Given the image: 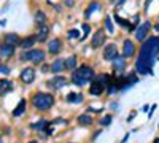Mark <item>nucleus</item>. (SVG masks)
<instances>
[{"mask_svg":"<svg viewBox=\"0 0 159 143\" xmlns=\"http://www.w3.org/2000/svg\"><path fill=\"white\" fill-rule=\"evenodd\" d=\"M34 38L37 40L38 45H43V43H48L49 40V35H51V27L48 24H43V25H35V30L32 32Z\"/></svg>","mask_w":159,"mask_h":143,"instance_id":"obj_9","label":"nucleus"},{"mask_svg":"<svg viewBox=\"0 0 159 143\" xmlns=\"http://www.w3.org/2000/svg\"><path fill=\"white\" fill-rule=\"evenodd\" d=\"M100 134H102V127L99 129V131H96L94 134H92V137H91V141H96V140L99 138V135H100Z\"/></svg>","mask_w":159,"mask_h":143,"instance_id":"obj_38","label":"nucleus"},{"mask_svg":"<svg viewBox=\"0 0 159 143\" xmlns=\"http://www.w3.org/2000/svg\"><path fill=\"white\" fill-rule=\"evenodd\" d=\"M107 37H108V34L103 27H99L97 30H94L91 35V40H89L91 49H102L107 45Z\"/></svg>","mask_w":159,"mask_h":143,"instance_id":"obj_5","label":"nucleus"},{"mask_svg":"<svg viewBox=\"0 0 159 143\" xmlns=\"http://www.w3.org/2000/svg\"><path fill=\"white\" fill-rule=\"evenodd\" d=\"M56 103V97L52 92H45V91H35L30 97V105L34 107V110L40 111V113H46L49 111Z\"/></svg>","mask_w":159,"mask_h":143,"instance_id":"obj_3","label":"nucleus"},{"mask_svg":"<svg viewBox=\"0 0 159 143\" xmlns=\"http://www.w3.org/2000/svg\"><path fill=\"white\" fill-rule=\"evenodd\" d=\"M111 121H113V114L111 113H107V114H103L102 118L99 119V126L100 127H108L111 124Z\"/></svg>","mask_w":159,"mask_h":143,"instance_id":"obj_32","label":"nucleus"},{"mask_svg":"<svg viewBox=\"0 0 159 143\" xmlns=\"http://www.w3.org/2000/svg\"><path fill=\"white\" fill-rule=\"evenodd\" d=\"M113 21L118 24V25H121V27L124 29V30H127V32H130V27H132V22L129 21V19H124V18H121L118 15V13L115 11L113 13Z\"/></svg>","mask_w":159,"mask_h":143,"instance_id":"obj_27","label":"nucleus"},{"mask_svg":"<svg viewBox=\"0 0 159 143\" xmlns=\"http://www.w3.org/2000/svg\"><path fill=\"white\" fill-rule=\"evenodd\" d=\"M135 116H137V111L134 110V111H132V113H130V114L127 116V123H130L132 119H134V118H135Z\"/></svg>","mask_w":159,"mask_h":143,"instance_id":"obj_42","label":"nucleus"},{"mask_svg":"<svg viewBox=\"0 0 159 143\" xmlns=\"http://www.w3.org/2000/svg\"><path fill=\"white\" fill-rule=\"evenodd\" d=\"M0 143H3V141H2V140H0Z\"/></svg>","mask_w":159,"mask_h":143,"instance_id":"obj_52","label":"nucleus"},{"mask_svg":"<svg viewBox=\"0 0 159 143\" xmlns=\"http://www.w3.org/2000/svg\"><path fill=\"white\" fill-rule=\"evenodd\" d=\"M153 143H159V137H157V138H156V140H154Z\"/></svg>","mask_w":159,"mask_h":143,"instance_id":"obj_49","label":"nucleus"},{"mask_svg":"<svg viewBox=\"0 0 159 143\" xmlns=\"http://www.w3.org/2000/svg\"><path fill=\"white\" fill-rule=\"evenodd\" d=\"M11 91H15V81L8 80V78H0V96H5Z\"/></svg>","mask_w":159,"mask_h":143,"instance_id":"obj_22","label":"nucleus"},{"mask_svg":"<svg viewBox=\"0 0 159 143\" xmlns=\"http://www.w3.org/2000/svg\"><path fill=\"white\" fill-rule=\"evenodd\" d=\"M156 108H157V105H156V103H153V105L150 107V111H148V118H151V116H153V113H154Z\"/></svg>","mask_w":159,"mask_h":143,"instance_id":"obj_40","label":"nucleus"},{"mask_svg":"<svg viewBox=\"0 0 159 143\" xmlns=\"http://www.w3.org/2000/svg\"><path fill=\"white\" fill-rule=\"evenodd\" d=\"M153 30L156 32V35H159V22H157V21L153 24Z\"/></svg>","mask_w":159,"mask_h":143,"instance_id":"obj_43","label":"nucleus"},{"mask_svg":"<svg viewBox=\"0 0 159 143\" xmlns=\"http://www.w3.org/2000/svg\"><path fill=\"white\" fill-rule=\"evenodd\" d=\"M129 135H130V134H126V137H124L121 141H123V143H124V141H127V140H129Z\"/></svg>","mask_w":159,"mask_h":143,"instance_id":"obj_46","label":"nucleus"},{"mask_svg":"<svg viewBox=\"0 0 159 143\" xmlns=\"http://www.w3.org/2000/svg\"><path fill=\"white\" fill-rule=\"evenodd\" d=\"M34 22H35V25L48 24V15H46L42 8H37V10L34 11Z\"/></svg>","mask_w":159,"mask_h":143,"instance_id":"obj_26","label":"nucleus"},{"mask_svg":"<svg viewBox=\"0 0 159 143\" xmlns=\"http://www.w3.org/2000/svg\"><path fill=\"white\" fill-rule=\"evenodd\" d=\"M157 22H159V16H157Z\"/></svg>","mask_w":159,"mask_h":143,"instance_id":"obj_51","label":"nucleus"},{"mask_svg":"<svg viewBox=\"0 0 159 143\" xmlns=\"http://www.w3.org/2000/svg\"><path fill=\"white\" fill-rule=\"evenodd\" d=\"M102 27L107 30L108 35H115V24H113V18L111 16L107 15V16L103 18V25H102Z\"/></svg>","mask_w":159,"mask_h":143,"instance_id":"obj_29","label":"nucleus"},{"mask_svg":"<svg viewBox=\"0 0 159 143\" xmlns=\"http://www.w3.org/2000/svg\"><path fill=\"white\" fill-rule=\"evenodd\" d=\"M127 60H129V59H126L123 54H119L118 57H115V59L110 62V64H111L113 75H121V73H124L126 69H127Z\"/></svg>","mask_w":159,"mask_h":143,"instance_id":"obj_12","label":"nucleus"},{"mask_svg":"<svg viewBox=\"0 0 159 143\" xmlns=\"http://www.w3.org/2000/svg\"><path fill=\"white\" fill-rule=\"evenodd\" d=\"M151 2H153V0H145V3H143V11H148V8H150Z\"/></svg>","mask_w":159,"mask_h":143,"instance_id":"obj_41","label":"nucleus"},{"mask_svg":"<svg viewBox=\"0 0 159 143\" xmlns=\"http://www.w3.org/2000/svg\"><path fill=\"white\" fill-rule=\"evenodd\" d=\"M94 123H96L94 121V116L86 113V111L76 116V124L81 126V127H91V126H94Z\"/></svg>","mask_w":159,"mask_h":143,"instance_id":"obj_16","label":"nucleus"},{"mask_svg":"<svg viewBox=\"0 0 159 143\" xmlns=\"http://www.w3.org/2000/svg\"><path fill=\"white\" fill-rule=\"evenodd\" d=\"M64 64H65V72H70V73H72L73 70H76V69L80 67V60H78V56L72 54V56H69V57H65Z\"/></svg>","mask_w":159,"mask_h":143,"instance_id":"obj_24","label":"nucleus"},{"mask_svg":"<svg viewBox=\"0 0 159 143\" xmlns=\"http://www.w3.org/2000/svg\"><path fill=\"white\" fill-rule=\"evenodd\" d=\"M49 81L54 84L56 89L59 91V89H62V87H65V86H69V84H70V78H67L64 73H62V75H52Z\"/></svg>","mask_w":159,"mask_h":143,"instance_id":"obj_15","label":"nucleus"},{"mask_svg":"<svg viewBox=\"0 0 159 143\" xmlns=\"http://www.w3.org/2000/svg\"><path fill=\"white\" fill-rule=\"evenodd\" d=\"M105 91H107V87H105L103 84H100V83H97V81H92V83L89 84L88 92H89V96H92V97H99V96L105 94Z\"/></svg>","mask_w":159,"mask_h":143,"instance_id":"obj_20","label":"nucleus"},{"mask_svg":"<svg viewBox=\"0 0 159 143\" xmlns=\"http://www.w3.org/2000/svg\"><path fill=\"white\" fill-rule=\"evenodd\" d=\"M157 57H159V35H150L147 40L140 45L134 70L140 76L154 75L153 67H154V62L157 60Z\"/></svg>","mask_w":159,"mask_h":143,"instance_id":"obj_1","label":"nucleus"},{"mask_svg":"<svg viewBox=\"0 0 159 143\" xmlns=\"http://www.w3.org/2000/svg\"><path fill=\"white\" fill-rule=\"evenodd\" d=\"M38 69H40V73H43V75H46V73H51V64L45 62V64H42V65H40Z\"/></svg>","mask_w":159,"mask_h":143,"instance_id":"obj_35","label":"nucleus"},{"mask_svg":"<svg viewBox=\"0 0 159 143\" xmlns=\"http://www.w3.org/2000/svg\"><path fill=\"white\" fill-rule=\"evenodd\" d=\"M84 111H86V113H89V114H99V113H102V111H103V108H94V107L88 105V107L84 108Z\"/></svg>","mask_w":159,"mask_h":143,"instance_id":"obj_36","label":"nucleus"},{"mask_svg":"<svg viewBox=\"0 0 159 143\" xmlns=\"http://www.w3.org/2000/svg\"><path fill=\"white\" fill-rule=\"evenodd\" d=\"M62 3L65 8H73L75 7V0H62Z\"/></svg>","mask_w":159,"mask_h":143,"instance_id":"obj_37","label":"nucleus"},{"mask_svg":"<svg viewBox=\"0 0 159 143\" xmlns=\"http://www.w3.org/2000/svg\"><path fill=\"white\" fill-rule=\"evenodd\" d=\"M105 2H108V3H115L116 0H105Z\"/></svg>","mask_w":159,"mask_h":143,"instance_id":"obj_48","label":"nucleus"},{"mask_svg":"<svg viewBox=\"0 0 159 143\" xmlns=\"http://www.w3.org/2000/svg\"><path fill=\"white\" fill-rule=\"evenodd\" d=\"M124 2H126V0H118V2L115 3V7H121V5H123Z\"/></svg>","mask_w":159,"mask_h":143,"instance_id":"obj_45","label":"nucleus"},{"mask_svg":"<svg viewBox=\"0 0 159 143\" xmlns=\"http://www.w3.org/2000/svg\"><path fill=\"white\" fill-rule=\"evenodd\" d=\"M140 111H143V113H147V111H150V105H143Z\"/></svg>","mask_w":159,"mask_h":143,"instance_id":"obj_44","label":"nucleus"},{"mask_svg":"<svg viewBox=\"0 0 159 143\" xmlns=\"http://www.w3.org/2000/svg\"><path fill=\"white\" fill-rule=\"evenodd\" d=\"M10 73H11V67L8 65V64H5L2 59H0V75L2 76H10Z\"/></svg>","mask_w":159,"mask_h":143,"instance_id":"obj_33","label":"nucleus"},{"mask_svg":"<svg viewBox=\"0 0 159 143\" xmlns=\"http://www.w3.org/2000/svg\"><path fill=\"white\" fill-rule=\"evenodd\" d=\"M64 51V40L61 37H51L48 43H46V53L48 56H54L57 57Z\"/></svg>","mask_w":159,"mask_h":143,"instance_id":"obj_8","label":"nucleus"},{"mask_svg":"<svg viewBox=\"0 0 159 143\" xmlns=\"http://www.w3.org/2000/svg\"><path fill=\"white\" fill-rule=\"evenodd\" d=\"M25 111H27V100H25L24 97L18 102V105L13 108V111H11V116L13 118H19V116H22Z\"/></svg>","mask_w":159,"mask_h":143,"instance_id":"obj_23","label":"nucleus"},{"mask_svg":"<svg viewBox=\"0 0 159 143\" xmlns=\"http://www.w3.org/2000/svg\"><path fill=\"white\" fill-rule=\"evenodd\" d=\"M81 40H86V38L89 37V35H92V27H91V24L88 22V21H84L83 24H81Z\"/></svg>","mask_w":159,"mask_h":143,"instance_id":"obj_30","label":"nucleus"},{"mask_svg":"<svg viewBox=\"0 0 159 143\" xmlns=\"http://www.w3.org/2000/svg\"><path fill=\"white\" fill-rule=\"evenodd\" d=\"M35 45H37V40L34 38V35L30 34V35H27V37H22V40H21V43H19V49L21 51H29V49H32V48H35Z\"/></svg>","mask_w":159,"mask_h":143,"instance_id":"obj_21","label":"nucleus"},{"mask_svg":"<svg viewBox=\"0 0 159 143\" xmlns=\"http://www.w3.org/2000/svg\"><path fill=\"white\" fill-rule=\"evenodd\" d=\"M27 143H40V141H38V140H35V138H32V140H29Z\"/></svg>","mask_w":159,"mask_h":143,"instance_id":"obj_47","label":"nucleus"},{"mask_svg":"<svg viewBox=\"0 0 159 143\" xmlns=\"http://www.w3.org/2000/svg\"><path fill=\"white\" fill-rule=\"evenodd\" d=\"M111 80H113V75H108V73H97L96 75V78H94V81H97V83H100V84H103L105 87H107L110 83H111Z\"/></svg>","mask_w":159,"mask_h":143,"instance_id":"obj_28","label":"nucleus"},{"mask_svg":"<svg viewBox=\"0 0 159 143\" xmlns=\"http://www.w3.org/2000/svg\"><path fill=\"white\" fill-rule=\"evenodd\" d=\"M100 10H102V3L99 2V0H91V2L86 5V8H84V19L88 21L92 16V13L100 11Z\"/></svg>","mask_w":159,"mask_h":143,"instance_id":"obj_19","label":"nucleus"},{"mask_svg":"<svg viewBox=\"0 0 159 143\" xmlns=\"http://www.w3.org/2000/svg\"><path fill=\"white\" fill-rule=\"evenodd\" d=\"M118 108H119V103H118V102H111V103H110V110L118 111Z\"/></svg>","mask_w":159,"mask_h":143,"instance_id":"obj_39","label":"nucleus"},{"mask_svg":"<svg viewBox=\"0 0 159 143\" xmlns=\"http://www.w3.org/2000/svg\"><path fill=\"white\" fill-rule=\"evenodd\" d=\"M65 102L72 103V105H80L84 102V94L83 92H69L65 96Z\"/></svg>","mask_w":159,"mask_h":143,"instance_id":"obj_25","label":"nucleus"},{"mask_svg":"<svg viewBox=\"0 0 159 143\" xmlns=\"http://www.w3.org/2000/svg\"><path fill=\"white\" fill-rule=\"evenodd\" d=\"M64 57H56V59H52L51 64V73L52 75H62L65 72V64H64Z\"/></svg>","mask_w":159,"mask_h":143,"instance_id":"obj_17","label":"nucleus"},{"mask_svg":"<svg viewBox=\"0 0 159 143\" xmlns=\"http://www.w3.org/2000/svg\"><path fill=\"white\" fill-rule=\"evenodd\" d=\"M121 54L126 59H134L139 54V46L137 42L132 40V38H124L123 43H121Z\"/></svg>","mask_w":159,"mask_h":143,"instance_id":"obj_7","label":"nucleus"},{"mask_svg":"<svg viewBox=\"0 0 159 143\" xmlns=\"http://www.w3.org/2000/svg\"><path fill=\"white\" fill-rule=\"evenodd\" d=\"M35 78H37V70L34 65H27V67H22L21 72H19V80L22 84L25 86H29L35 81Z\"/></svg>","mask_w":159,"mask_h":143,"instance_id":"obj_11","label":"nucleus"},{"mask_svg":"<svg viewBox=\"0 0 159 143\" xmlns=\"http://www.w3.org/2000/svg\"><path fill=\"white\" fill-rule=\"evenodd\" d=\"M116 92H119V89L116 87V84L111 81L108 86H107V91H105V94H107V96H115Z\"/></svg>","mask_w":159,"mask_h":143,"instance_id":"obj_34","label":"nucleus"},{"mask_svg":"<svg viewBox=\"0 0 159 143\" xmlns=\"http://www.w3.org/2000/svg\"><path fill=\"white\" fill-rule=\"evenodd\" d=\"M67 143H75V141H67Z\"/></svg>","mask_w":159,"mask_h":143,"instance_id":"obj_50","label":"nucleus"},{"mask_svg":"<svg viewBox=\"0 0 159 143\" xmlns=\"http://www.w3.org/2000/svg\"><path fill=\"white\" fill-rule=\"evenodd\" d=\"M21 40H22V37L19 34H16V32H7L2 37L3 43H8V45H13V46H19Z\"/></svg>","mask_w":159,"mask_h":143,"instance_id":"obj_18","label":"nucleus"},{"mask_svg":"<svg viewBox=\"0 0 159 143\" xmlns=\"http://www.w3.org/2000/svg\"><path fill=\"white\" fill-rule=\"evenodd\" d=\"M96 69L89 65V64H81L76 70L70 73V84L78 86V87H86L89 86L96 78Z\"/></svg>","mask_w":159,"mask_h":143,"instance_id":"obj_2","label":"nucleus"},{"mask_svg":"<svg viewBox=\"0 0 159 143\" xmlns=\"http://www.w3.org/2000/svg\"><path fill=\"white\" fill-rule=\"evenodd\" d=\"M119 54H121V49H119V46L116 43H107L102 48V59L105 62H111Z\"/></svg>","mask_w":159,"mask_h":143,"instance_id":"obj_10","label":"nucleus"},{"mask_svg":"<svg viewBox=\"0 0 159 143\" xmlns=\"http://www.w3.org/2000/svg\"><path fill=\"white\" fill-rule=\"evenodd\" d=\"M153 30V21L151 19H145L139 27L135 29V32H134V40L137 42V43H143L147 38L150 37V32Z\"/></svg>","mask_w":159,"mask_h":143,"instance_id":"obj_6","label":"nucleus"},{"mask_svg":"<svg viewBox=\"0 0 159 143\" xmlns=\"http://www.w3.org/2000/svg\"><path fill=\"white\" fill-rule=\"evenodd\" d=\"M48 127H51V121L49 119H45V118H40L38 121L30 123V129H32V131H35V132H40V134H45Z\"/></svg>","mask_w":159,"mask_h":143,"instance_id":"obj_14","label":"nucleus"},{"mask_svg":"<svg viewBox=\"0 0 159 143\" xmlns=\"http://www.w3.org/2000/svg\"><path fill=\"white\" fill-rule=\"evenodd\" d=\"M65 37H67L69 40H81V30L80 29H69Z\"/></svg>","mask_w":159,"mask_h":143,"instance_id":"obj_31","label":"nucleus"},{"mask_svg":"<svg viewBox=\"0 0 159 143\" xmlns=\"http://www.w3.org/2000/svg\"><path fill=\"white\" fill-rule=\"evenodd\" d=\"M48 59V53L46 49L43 48H32L29 51H21L19 56H18V60L22 62V64H32L34 67H40L42 64H45Z\"/></svg>","mask_w":159,"mask_h":143,"instance_id":"obj_4","label":"nucleus"},{"mask_svg":"<svg viewBox=\"0 0 159 143\" xmlns=\"http://www.w3.org/2000/svg\"><path fill=\"white\" fill-rule=\"evenodd\" d=\"M16 48L18 46H13V45H8V43H0V59H11L13 56L16 54Z\"/></svg>","mask_w":159,"mask_h":143,"instance_id":"obj_13","label":"nucleus"}]
</instances>
